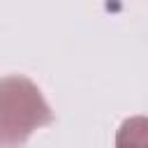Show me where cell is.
I'll return each mask as SVG.
<instances>
[{"label": "cell", "instance_id": "cell-1", "mask_svg": "<svg viewBox=\"0 0 148 148\" xmlns=\"http://www.w3.org/2000/svg\"><path fill=\"white\" fill-rule=\"evenodd\" d=\"M53 123V111L42 90L21 74L0 81V146L23 148L30 134Z\"/></svg>", "mask_w": 148, "mask_h": 148}, {"label": "cell", "instance_id": "cell-2", "mask_svg": "<svg viewBox=\"0 0 148 148\" xmlns=\"http://www.w3.org/2000/svg\"><path fill=\"white\" fill-rule=\"evenodd\" d=\"M116 148H148V116H130L116 132Z\"/></svg>", "mask_w": 148, "mask_h": 148}]
</instances>
